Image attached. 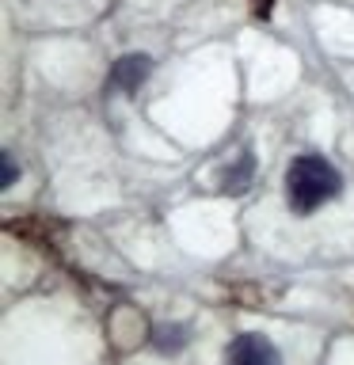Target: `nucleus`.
<instances>
[{
    "instance_id": "nucleus-5",
    "label": "nucleus",
    "mask_w": 354,
    "mask_h": 365,
    "mask_svg": "<svg viewBox=\"0 0 354 365\" xmlns=\"http://www.w3.org/2000/svg\"><path fill=\"white\" fill-rule=\"evenodd\" d=\"M153 342L160 350H179L187 342V327H156L153 331Z\"/></svg>"
},
{
    "instance_id": "nucleus-3",
    "label": "nucleus",
    "mask_w": 354,
    "mask_h": 365,
    "mask_svg": "<svg viewBox=\"0 0 354 365\" xmlns=\"http://www.w3.org/2000/svg\"><path fill=\"white\" fill-rule=\"evenodd\" d=\"M148 73H153V61H148L145 53H126V57H118V61H114L111 76H107V88L133 96V91L145 84V76H148Z\"/></svg>"
},
{
    "instance_id": "nucleus-1",
    "label": "nucleus",
    "mask_w": 354,
    "mask_h": 365,
    "mask_svg": "<svg viewBox=\"0 0 354 365\" xmlns=\"http://www.w3.org/2000/svg\"><path fill=\"white\" fill-rule=\"evenodd\" d=\"M339 190H343V175L316 153L297 156L290 164V171H285V202H290V210L301 213V217L313 213L316 205L331 202Z\"/></svg>"
},
{
    "instance_id": "nucleus-7",
    "label": "nucleus",
    "mask_w": 354,
    "mask_h": 365,
    "mask_svg": "<svg viewBox=\"0 0 354 365\" xmlns=\"http://www.w3.org/2000/svg\"><path fill=\"white\" fill-rule=\"evenodd\" d=\"M256 11H259V16H267V11H270V0H256Z\"/></svg>"
},
{
    "instance_id": "nucleus-6",
    "label": "nucleus",
    "mask_w": 354,
    "mask_h": 365,
    "mask_svg": "<svg viewBox=\"0 0 354 365\" xmlns=\"http://www.w3.org/2000/svg\"><path fill=\"white\" fill-rule=\"evenodd\" d=\"M16 182V160H11V153H4V187H11Z\"/></svg>"
},
{
    "instance_id": "nucleus-2",
    "label": "nucleus",
    "mask_w": 354,
    "mask_h": 365,
    "mask_svg": "<svg viewBox=\"0 0 354 365\" xmlns=\"http://www.w3.org/2000/svg\"><path fill=\"white\" fill-rule=\"evenodd\" d=\"M225 365H282V354L274 350L270 339L256 335V331H244V335H236L228 342Z\"/></svg>"
},
{
    "instance_id": "nucleus-4",
    "label": "nucleus",
    "mask_w": 354,
    "mask_h": 365,
    "mask_svg": "<svg viewBox=\"0 0 354 365\" xmlns=\"http://www.w3.org/2000/svg\"><path fill=\"white\" fill-rule=\"evenodd\" d=\"M251 175H256V156H251V148H244L236 164L225 171V190H228V194H244L248 182H251Z\"/></svg>"
}]
</instances>
